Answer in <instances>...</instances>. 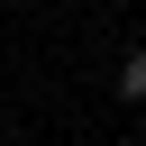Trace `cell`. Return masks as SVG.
<instances>
[{
	"label": "cell",
	"mask_w": 146,
	"mask_h": 146,
	"mask_svg": "<svg viewBox=\"0 0 146 146\" xmlns=\"http://www.w3.org/2000/svg\"><path fill=\"white\" fill-rule=\"evenodd\" d=\"M119 100H146V46H137V55L119 64Z\"/></svg>",
	"instance_id": "obj_1"
}]
</instances>
